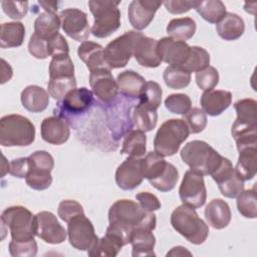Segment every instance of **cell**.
Segmentation results:
<instances>
[{
  "label": "cell",
  "instance_id": "obj_1",
  "mask_svg": "<svg viewBox=\"0 0 257 257\" xmlns=\"http://www.w3.org/2000/svg\"><path fill=\"white\" fill-rule=\"evenodd\" d=\"M109 226L124 233L128 238L134 230L145 228L154 230L157 219L153 212L146 211L139 203L122 199L115 201L108 210Z\"/></svg>",
  "mask_w": 257,
  "mask_h": 257
},
{
  "label": "cell",
  "instance_id": "obj_2",
  "mask_svg": "<svg viewBox=\"0 0 257 257\" xmlns=\"http://www.w3.org/2000/svg\"><path fill=\"white\" fill-rule=\"evenodd\" d=\"M183 162L203 176L211 175L221 164L223 157L204 141H191L181 150Z\"/></svg>",
  "mask_w": 257,
  "mask_h": 257
},
{
  "label": "cell",
  "instance_id": "obj_3",
  "mask_svg": "<svg viewBox=\"0 0 257 257\" xmlns=\"http://www.w3.org/2000/svg\"><path fill=\"white\" fill-rule=\"evenodd\" d=\"M171 225L180 235L195 245L203 244L209 235L208 225L199 217L194 208L184 204L172 212Z\"/></svg>",
  "mask_w": 257,
  "mask_h": 257
},
{
  "label": "cell",
  "instance_id": "obj_4",
  "mask_svg": "<svg viewBox=\"0 0 257 257\" xmlns=\"http://www.w3.org/2000/svg\"><path fill=\"white\" fill-rule=\"evenodd\" d=\"M35 140L32 121L20 114H7L0 119V145L3 147H25Z\"/></svg>",
  "mask_w": 257,
  "mask_h": 257
},
{
  "label": "cell",
  "instance_id": "obj_5",
  "mask_svg": "<svg viewBox=\"0 0 257 257\" xmlns=\"http://www.w3.org/2000/svg\"><path fill=\"white\" fill-rule=\"evenodd\" d=\"M190 130L184 119L171 118L165 120L159 127L155 139V152L162 157L175 155L181 145L188 139Z\"/></svg>",
  "mask_w": 257,
  "mask_h": 257
},
{
  "label": "cell",
  "instance_id": "obj_6",
  "mask_svg": "<svg viewBox=\"0 0 257 257\" xmlns=\"http://www.w3.org/2000/svg\"><path fill=\"white\" fill-rule=\"evenodd\" d=\"M119 1L90 0L88 6L94 21L90 29L93 36L106 38L120 27V11L117 8Z\"/></svg>",
  "mask_w": 257,
  "mask_h": 257
},
{
  "label": "cell",
  "instance_id": "obj_7",
  "mask_svg": "<svg viewBox=\"0 0 257 257\" xmlns=\"http://www.w3.org/2000/svg\"><path fill=\"white\" fill-rule=\"evenodd\" d=\"M1 224L7 226L11 240L27 242L34 239V215L23 206L6 208L1 214Z\"/></svg>",
  "mask_w": 257,
  "mask_h": 257
},
{
  "label": "cell",
  "instance_id": "obj_8",
  "mask_svg": "<svg viewBox=\"0 0 257 257\" xmlns=\"http://www.w3.org/2000/svg\"><path fill=\"white\" fill-rule=\"evenodd\" d=\"M142 35L140 31L130 30L107 43L103 50L107 67L109 69L124 67L134 56L136 44Z\"/></svg>",
  "mask_w": 257,
  "mask_h": 257
},
{
  "label": "cell",
  "instance_id": "obj_9",
  "mask_svg": "<svg viewBox=\"0 0 257 257\" xmlns=\"http://www.w3.org/2000/svg\"><path fill=\"white\" fill-rule=\"evenodd\" d=\"M94 103L93 92L86 87L70 90L54 108V115L72 123L76 117L87 112Z\"/></svg>",
  "mask_w": 257,
  "mask_h": 257
},
{
  "label": "cell",
  "instance_id": "obj_10",
  "mask_svg": "<svg viewBox=\"0 0 257 257\" xmlns=\"http://www.w3.org/2000/svg\"><path fill=\"white\" fill-rule=\"evenodd\" d=\"M179 196L184 205L194 209L204 206L207 199V190L203 175L192 170L187 171L180 185Z\"/></svg>",
  "mask_w": 257,
  "mask_h": 257
},
{
  "label": "cell",
  "instance_id": "obj_11",
  "mask_svg": "<svg viewBox=\"0 0 257 257\" xmlns=\"http://www.w3.org/2000/svg\"><path fill=\"white\" fill-rule=\"evenodd\" d=\"M68 241L72 247L87 251L98 239L91 221L84 215L78 214L67 223Z\"/></svg>",
  "mask_w": 257,
  "mask_h": 257
},
{
  "label": "cell",
  "instance_id": "obj_12",
  "mask_svg": "<svg viewBox=\"0 0 257 257\" xmlns=\"http://www.w3.org/2000/svg\"><path fill=\"white\" fill-rule=\"evenodd\" d=\"M35 236L48 244H61L65 241L67 232L58 222L56 216L48 211H42L34 216Z\"/></svg>",
  "mask_w": 257,
  "mask_h": 257
},
{
  "label": "cell",
  "instance_id": "obj_13",
  "mask_svg": "<svg viewBox=\"0 0 257 257\" xmlns=\"http://www.w3.org/2000/svg\"><path fill=\"white\" fill-rule=\"evenodd\" d=\"M61 28L64 33L75 41H84L90 34L87 15L80 9L67 8L59 13Z\"/></svg>",
  "mask_w": 257,
  "mask_h": 257
},
{
  "label": "cell",
  "instance_id": "obj_14",
  "mask_svg": "<svg viewBox=\"0 0 257 257\" xmlns=\"http://www.w3.org/2000/svg\"><path fill=\"white\" fill-rule=\"evenodd\" d=\"M89 84L93 94L99 100L110 103L116 99L118 86L109 68H98L90 71Z\"/></svg>",
  "mask_w": 257,
  "mask_h": 257
},
{
  "label": "cell",
  "instance_id": "obj_15",
  "mask_svg": "<svg viewBox=\"0 0 257 257\" xmlns=\"http://www.w3.org/2000/svg\"><path fill=\"white\" fill-rule=\"evenodd\" d=\"M158 50L162 61L182 68L190 56L191 46L168 36L158 40Z\"/></svg>",
  "mask_w": 257,
  "mask_h": 257
},
{
  "label": "cell",
  "instance_id": "obj_16",
  "mask_svg": "<svg viewBox=\"0 0 257 257\" xmlns=\"http://www.w3.org/2000/svg\"><path fill=\"white\" fill-rule=\"evenodd\" d=\"M144 179L142 158L127 157L115 171V183L124 191L134 190L142 184Z\"/></svg>",
  "mask_w": 257,
  "mask_h": 257
},
{
  "label": "cell",
  "instance_id": "obj_17",
  "mask_svg": "<svg viewBox=\"0 0 257 257\" xmlns=\"http://www.w3.org/2000/svg\"><path fill=\"white\" fill-rule=\"evenodd\" d=\"M162 2L149 0H134L127 8V16L131 25L138 31L149 26Z\"/></svg>",
  "mask_w": 257,
  "mask_h": 257
},
{
  "label": "cell",
  "instance_id": "obj_18",
  "mask_svg": "<svg viewBox=\"0 0 257 257\" xmlns=\"http://www.w3.org/2000/svg\"><path fill=\"white\" fill-rule=\"evenodd\" d=\"M40 133L44 142L56 146L66 143L70 136L67 121L56 115L45 117L42 120Z\"/></svg>",
  "mask_w": 257,
  "mask_h": 257
},
{
  "label": "cell",
  "instance_id": "obj_19",
  "mask_svg": "<svg viewBox=\"0 0 257 257\" xmlns=\"http://www.w3.org/2000/svg\"><path fill=\"white\" fill-rule=\"evenodd\" d=\"M201 106L206 114L211 116L220 115L232 102V93L222 89H211L204 91L201 95Z\"/></svg>",
  "mask_w": 257,
  "mask_h": 257
},
{
  "label": "cell",
  "instance_id": "obj_20",
  "mask_svg": "<svg viewBox=\"0 0 257 257\" xmlns=\"http://www.w3.org/2000/svg\"><path fill=\"white\" fill-rule=\"evenodd\" d=\"M134 56L142 66L150 68L160 66L162 59L158 50V40L143 34L136 44Z\"/></svg>",
  "mask_w": 257,
  "mask_h": 257
},
{
  "label": "cell",
  "instance_id": "obj_21",
  "mask_svg": "<svg viewBox=\"0 0 257 257\" xmlns=\"http://www.w3.org/2000/svg\"><path fill=\"white\" fill-rule=\"evenodd\" d=\"M207 223L214 229L221 230L227 227L231 221V210L227 202L222 199H214L205 208Z\"/></svg>",
  "mask_w": 257,
  "mask_h": 257
},
{
  "label": "cell",
  "instance_id": "obj_22",
  "mask_svg": "<svg viewBox=\"0 0 257 257\" xmlns=\"http://www.w3.org/2000/svg\"><path fill=\"white\" fill-rule=\"evenodd\" d=\"M21 103L31 112H41L49 104V93L38 85H28L21 92Z\"/></svg>",
  "mask_w": 257,
  "mask_h": 257
},
{
  "label": "cell",
  "instance_id": "obj_23",
  "mask_svg": "<svg viewBox=\"0 0 257 257\" xmlns=\"http://www.w3.org/2000/svg\"><path fill=\"white\" fill-rule=\"evenodd\" d=\"M103 50L104 48L98 43L83 41L77 48V55L89 71H93L98 68H108L104 60Z\"/></svg>",
  "mask_w": 257,
  "mask_h": 257
},
{
  "label": "cell",
  "instance_id": "obj_24",
  "mask_svg": "<svg viewBox=\"0 0 257 257\" xmlns=\"http://www.w3.org/2000/svg\"><path fill=\"white\" fill-rule=\"evenodd\" d=\"M130 243L132 244V255L137 256H155L154 248L156 244V237L153 230L139 228L132 232Z\"/></svg>",
  "mask_w": 257,
  "mask_h": 257
},
{
  "label": "cell",
  "instance_id": "obj_25",
  "mask_svg": "<svg viewBox=\"0 0 257 257\" xmlns=\"http://www.w3.org/2000/svg\"><path fill=\"white\" fill-rule=\"evenodd\" d=\"M245 30L244 20L236 13L227 12L220 22L216 24L218 35L227 41L240 38Z\"/></svg>",
  "mask_w": 257,
  "mask_h": 257
},
{
  "label": "cell",
  "instance_id": "obj_26",
  "mask_svg": "<svg viewBox=\"0 0 257 257\" xmlns=\"http://www.w3.org/2000/svg\"><path fill=\"white\" fill-rule=\"evenodd\" d=\"M125 244L115 234L105 231V235L98 238L87 250L89 256H108L114 257L118 254Z\"/></svg>",
  "mask_w": 257,
  "mask_h": 257
},
{
  "label": "cell",
  "instance_id": "obj_27",
  "mask_svg": "<svg viewBox=\"0 0 257 257\" xmlns=\"http://www.w3.org/2000/svg\"><path fill=\"white\" fill-rule=\"evenodd\" d=\"M116 83L118 91H120L124 97L139 98L146 80L141 74L134 70H124L117 74Z\"/></svg>",
  "mask_w": 257,
  "mask_h": 257
},
{
  "label": "cell",
  "instance_id": "obj_28",
  "mask_svg": "<svg viewBox=\"0 0 257 257\" xmlns=\"http://www.w3.org/2000/svg\"><path fill=\"white\" fill-rule=\"evenodd\" d=\"M241 180H252L257 171V147L246 148L239 151V158L234 168Z\"/></svg>",
  "mask_w": 257,
  "mask_h": 257
},
{
  "label": "cell",
  "instance_id": "obj_29",
  "mask_svg": "<svg viewBox=\"0 0 257 257\" xmlns=\"http://www.w3.org/2000/svg\"><path fill=\"white\" fill-rule=\"evenodd\" d=\"M25 37V27L21 22H5L0 27L1 48L18 47L22 45Z\"/></svg>",
  "mask_w": 257,
  "mask_h": 257
},
{
  "label": "cell",
  "instance_id": "obj_30",
  "mask_svg": "<svg viewBox=\"0 0 257 257\" xmlns=\"http://www.w3.org/2000/svg\"><path fill=\"white\" fill-rule=\"evenodd\" d=\"M61 21L59 15L50 12H42L34 21V34L48 40L58 34Z\"/></svg>",
  "mask_w": 257,
  "mask_h": 257
},
{
  "label": "cell",
  "instance_id": "obj_31",
  "mask_svg": "<svg viewBox=\"0 0 257 257\" xmlns=\"http://www.w3.org/2000/svg\"><path fill=\"white\" fill-rule=\"evenodd\" d=\"M167 33L169 37L186 42L191 39L196 32V22L191 17L174 18L167 25Z\"/></svg>",
  "mask_w": 257,
  "mask_h": 257
},
{
  "label": "cell",
  "instance_id": "obj_32",
  "mask_svg": "<svg viewBox=\"0 0 257 257\" xmlns=\"http://www.w3.org/2000/svg\"><path fill=\"white\" fill-rule=\"evenodd\" d=\"M194 9L209 23H218L227 13L225 4L220 0H195Z\"/></svg>",
  "mask_w": 257,
  "mask_h": 257
},
{
  "label": "cell",
  "instance_id": "obj_33",
  "mask_svg": "<svg viewBox=\"0 0 257 257\" xmlns=\"http://www.w3.org/2000/svg\"><path fill=\"white\" fill-rule=\"evenodd\" d=\"M147 151V137L145 132L140 130L131 131L124 138L120 154L127 157L143 158Z\"/></svg>",
  "mask_w": 257,
  "mask_h": 257
},
{
  "label": "cell",
  "instance_id": "obj_34",
  "mask_svg": "<svg viewBox=\"0 0 257 257\" xmlns=\"http://www.w3.org/2000/svg\"><path fill=\"white\" fill-rule=\"evenodd\" d=\"M256 128L257 125L243 123L235 120L231 127V134L236 142L238 152L251 147H256Z\"/></svg>",
  "mask_w": 257,
  "mask_h": 257
},
{
  "label": "cell",
  "instance_id": "obj_35",
  "mask_svg": "<svg viewBox=\"0 0 257 257\" xmlns=\"http://www.w3.org/2000/svg\"><path fill=\"white\" fill-rule=\"evenodd\" d=\"M133 121L137 130L142 132H150L154 130L158 121L157 109L151 108L139 102L133 111Z\"/></svg>",
  "mask_w": 257,
  "mask_h": 257
},
{
  "label": "cell",
  "instance_id": "obj_36",
  "mask_svg": "<svg viewBox=\"0 0 257 257\" xmlns=\"http://www.w3.org/2000/svg\"><path fill=\"white\" fill-rule=\"evenodd\" d=\"M163 78L168 87L172 89H182L190 84L191 73L181 67L169 65L164 70Z\"/></svg>",
  "mask_w": 257,
  "mask_h": 257
},
{
  "label": "cell",
  "instance_id": "obj_37",
  "mask_svg": "<svg viewBox=\"0 0 257 257\" xmlns=\"http://www.w3.org/2000/svg\"><path fill=\"white\" fill-rule=\"evenodd\" d=\"M68 76H74V65L69 54L53 56L49 63V78Z\"/></svg>",
  "mask_w": 257,
  "mask_h": 257
},
{
  "label": "cell",
  "instance_id": "obj_38",
  "mask_svg": "<svg viewBox=\"0 0 257 257\" xmlns=\"http://www.w3.org/2000/svg\"><path fill=\"white\" fill-rule=\"evenodd\" d=\"M210 64V54L209 52L200 46H191V53L187 60V62L184 64L182 69L188 71V72H198L206 67H208Z\"/></svg>",
  "mask_w": 257,
  "mask_h": 257
},
{
  "label": "cell",
  "instance_id": "obj_39",
  "mask_svg": "<svg viewBox=\"0 0 257 257\" xmlns=\"http://www.w3.org/2000/svg\"><path fill=\"white\" fill-rule=\"evenodd\" d=\"M237 208L239 213L245 218L255 219L257 217V198L256 188L243 191L237 197Z\"/></svg>",
  "mask_w": 257,
  "mask_h": 257
},
{
  "label": "cell",
  "instance_id": "obj_40",
  "mask_svg": "<svg viewBox=\"0 0 257 257\" xmlns=\"http://www.w3.org/2000/svg\"><path fill=\"white\" fill-rule=\"evenodd\" d=\"M162 95H163V89L161 85L153 80L146 81L144 84L139 99L140 102L151 107L154 109H157L162 101Z\"/></svg>",
  "mask_w": 257,
  "mask_h": 257
},
{
  "label": "cell",
  "instance_id": "obj_41",
  "mask_svg": "<svg viewBox=\"0 0 257 257\" xmlns=\"http://www.w3.org/2000/svg\"><path fill=\"white\" fill-rule=\"evenodd\" d=\"M74 88H76V79L74 76L49 78L47 84L49 95L58 101Z\"/></svg>",
  "mask_w": 257,
  "mask_h": 257
},
{
  "label": "cell",
  "instance_id": "obj_42",
  "mask_svg": "<svg viewBox=\"0 0 257 257\" xmlns=\"http://www.w3.org/2000/svg\"><path fill=\"white\" fill-rule=\"evenodd\" d=\"M256 104V100L252 98H244L236 101L234 103V107L237 112V118L235 120L243 123L257 125Z\"/></svg>",
  "mask_w": 257,
  "mask_h": 257
},
{
  "label": "cell",
  "instance_id": "obj_43",
  "mask_svg": "<svg viewBox=\"0 0 257 257\" xmlns=\"http://www.w3.org/2000/svg\"><path fill=\"white\" fill-rule=\"evenodd\" d=\"M178 180L179 172L177 168L173 164L168 163L165 172L156 180L151 181L150 184L160 192H170L175 188Z\"/></svg>",
  "mask_w": 257,
  "mask_h": 257
},
{
  "label": "cell",
  "instance_id": "obj_44",
  "mask_svg": "<svg viewBox=\"0 0 257 257\" xmlns=\"http://www.w3.org/2000/svg\"><path fill=\"white\" fill-rule=\"evenodd\" d=\"M165 106L172 113L185 115L192 108V100L185 93H172L165 99Z\"/></svg>",
  "mask_w": 257,
  "mask_h": 257
},
{
  "label": "cell",
  "instance_id": "obj_45",
  "mask_svg": "<svg viewBox=\"0 0 257 257\" xmlns=\"http://www.w3.org/2000/svg\"><path fill=\"white\" fill-rule=\"evenodd\" d=\"M217 185L221 194L230 199L237 198L244 191V181L240 179L235 171Z\"/></svg>",
  "mask_w": 257,
  "mask_h": 257
},
{
  "label": "cell",
  "instance_id": "obj_46",
  "mask_svg": "<svg viewBox=\"0 0 257 257\" xmlns=\"http://www.w3.org/2000/svg\"><path fill=\"white\" fill-rule=\"evenodd\" d=\"M185 121L191 134H199L204 131L207 125V114L199 107L191 108L185 115Z\"/></svg>",
  "mask_w": 257,
  "mask_h": 257
},
{
  "label": "cell",
  "instance_id": "obj_47",
  "mask_svg": "<svg viewBox=\"0 0 257 257\" xmlns=\"http://www.w3.org/2000/svg\"><path fill=\"white\" fill-rule=\"evenodd\" d=\"M28 159L30 163V171L33 170L51 173L54 167L53 157L46 151H36L32 153Z\"/></svg>",
  "mask_w": 257,
  "mask_h": 257
},
{
  "label": "cell",
  "instance_id": "obj_48",
  "mask_svg": "<svg viewBox=\"0 0 257 257\" xmlns=\"http://www.w3.org/2000/svg\"><path fill=\"white\" fill-rule=\"evenodd\" d=\"M196 83L204 91L214 89L219 82V72L213 66H208L205 69L196 72Z\"/></svg>",
  "mask_w": 257,
  "mask_h": 257
},
{
  "label": "cell",
  "instance_id": "obj_49",
  "mask_svg": "<svg viewBox=\"0 0 257 257\" xmlns=\"http://www.w3.org/2000/svg\"><path fill=\"white\" fill-rule=\"evenodd\" d=\"M25 182L33 190L43 191L50 187L52 183L51 173L40 172V171H30L25 178Z\"/></svg>",
  "mask_w": 257,
  "mask_h": 257
},
{
  "label": "cell",
  "instance_id": "obj_50",
  "mask_svg": "<svg viewBox=\"0 0 257 257\" xmlns=\"http://www.w3.org/2000/svg\"><path fill=\"white\" fill-rule=\"evenodd\" d=\"M37 249L35 239L27 242L11 240L9 243V253L13 257H33L37 254Z\"/></svg>",
  "mask_w": 257,
  "mask_h": 257
},
{
  "label": "cell",
  "instance_id": "obj_51",
  "mask_svg": "<svg viewBox=\"0 0 257 257\" xmlns=\"http://www.w3.org/2000/svg\"><path fill=\"white\" fill-rule=\"evenodd\" d=\"M84 213L82 206L74 200H63L59 203L57 214L62 221L68 223L73 217Z\"/></svg>",
  "mask_w": 257,
  "mask_h": 257
},
{
  "label": "cell",
  "instance_id": "obj_52",
  "mask_svg": "<svg viewBox=\"0 0 257 257\" xmlns=\"http://www.w3.org/2000/svg\"><path fill=\"white\" fill-rule=\"evenodd\" d=\"M3 12L11 19L19 20L25 17L28 11L27 1H2L1 2Z\"/></svg>",
  "mask_w": 257,
  "mask_h": 257
},
{
  "label": "cell",
  "instance_id": "obj_53",
  "mask_svg": "<svg viewBox=\"0 0 257 257\" xmlns=\"http://www.w3.org/2000/svg\"><path fill=\"white\" fill-rule=\"evenodd\" d=\"M28 51L37 59L47 58L49 56L47 50V40L42 39L33 33L28 42Z\"/></svg>",
  "mask_w": 257,
  "mask_h": 257
},
{
  "label": "cell",
  "instance_id": "obj_54",
  "mask_svg": "<svg viewBox=\"0 0 257 257\" xmlns=\"http://www.w3.org/2000/svg\"><path fill=\"white\" fill-rule=\"evenodd\" d=\"M47 50L48 55L53 57L59 54H68L69 46L65 38L60 33H58L47 40Z\"/></svg>",
  "mask_w": 257,
  "mask_h": 257
},
{
  "label": "cell",
  "instance_id": "obj_55",
  "mask_svg": "<svg viewBox=\"0 0 257 257\" xmlns=\"http://www.w3.org/2000/svg\"><path fill=\"white\" fill-rule=\"evenodd\" d=\"M30 171V163L27 158L14 159L9 163V174L13 177L23 179L26 178Z\"/></svg>",
  "mask_w": 257,
  "mask_h": 257
},
{
  "label": "cell",
  "instance_id": "obj_56",
  "mask_svg": "<svg viewBox=\"0 0 257 257\" xmlns=\"http://www.w3.org/2000/svg\"><path fill=\"white\" fill-rule=\"evenodd\" d=\"M136 199L146 211L154 212L161 209L162 205L160 200L150 192H140L136 195Z\"/></svg>",
  "mask_w": 257,
  "mask_h": 257
},
{
  "label": "cell",
  "instance_id": "obj_57",
  "mask_svg": "<svg viewBox=\"0 0 257 257\" xmlns=\"http://www.w3.org/2000/svg\"><path fill=\"white\" fill-rule=\"evenodd\" d=\"M172 14L186 13L195 6V0H169L163 3Z\"/></svg>",
  "mask_w": 257,
  "mask_h": 257
},
{
  "label": "cell",
  "instance_id": "obj_58",
  "mask_svg": "<svg viewBox=\"0 0 257 257\" xmlns=\"http://www.w3.org/2000/svg\"><path fill=\"white\" fill-rule=\"evenodd\" d=\"M1 69H2V73H1V83L4 84L6 81H8L13 74L12 68L9 65V63H7L4 59H1Z\"/></svg>",
  "mask_w": 257,
  "mask_h": 257
},
{
  "label": "cell",
  "instance_id": "obj_59",
  "mask_svg": "<svg viewBox=\"0 0 257 257\" xmlns=\"http://www.w3.org/2000/svg\"><path fill=\"white\" fill-rule=\"evenodd\" d=\"M185 255H188V256H192V253L185 247L183 246H176V247H173L168 253H167V256H185Z\"/></svg>",
  "mask_w": 257,
  "mask_h": 257
},
{
  "label": "cell",
  "instance_id": "obj_60",
  "mask_svg": "<svg viewBox=\"0 0 257 257\" xmlns=\"http://www.w3.org/2000/svg\"><path fill=\"white\" fill-rule=\"evenodd\" d=\"M38 4L42 6L45 12L55 13L58 9V2H55V1H39Z\"/></svg>",
  "mask_w": 257,
  "mask_h": 257
}]
</instances>
